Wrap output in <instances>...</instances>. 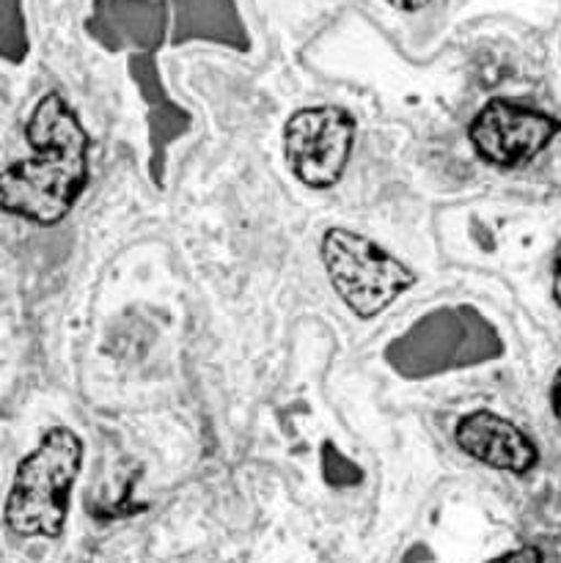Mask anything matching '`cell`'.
I'll return each instance as SVG.
<instances>
[{
	"label": "cell",
	"mask_w": 561,
	"mask_h": 563,
	"mask_svg": "<svg viewBox=\"0 0 561 563\" xmlns=\"http://www.w3.org/2000/svg\"><path fill=\"white\" fill-rule=\"evenodd\" d=\"M487 563H542V553L537 548H517Z\"/></svg>",
	"instance_id": "9c48e42d"
},
{
	"label": "cell",
	"mask_w": 561,
	"mask_h": 563,
	"mask_svg": "<svg viewBox=\"0 0 561 563\" xmlns=\"http://www.w3.org/2000/svg\"><path fill=\"white\" fill-rule=\"evenodd\" d=\"M561 130V121L531 104L515 99H490L468 126L473 152L487 165L515 170L531 163L550 146Z\"/></svg>",
	"instance_id": "5b68a950"
},
{
	"label": "cell",
	"mask_w": 561,
	"mask_h": 563,
	"mask_svg": "<svg viewBox=\"0 0 561 563\" xmlns=\"http://www.w3.org/2000/svg\"><path fill=\"white\" fill-rule=\"evenodd\" d=\"M170 42H212L248 49L251 36L237 0H168Z\"/></svg>",
	"instance_id": "ba28073f"
},
{
	"label": "cell",
	"mask_w": 561,
	"mask_h": 563,
	"mask_svg": "<svg viewBox=\"0 0 561 563\" xmlns=\"http://www.w3.org/2000/svg\"><path fill=\"white\" fill-rule=\"evenodd\" d=\"M553 300L559 302L561 308V242L556 247V258H553Z\"/></svg>",
	"instance_id": "8fae6325"
},
{
	"label": "cell",
	"mask_w": 561,
	"mask_h": 563,
	"mask_svg": "<svg viewBox=\"0 0 561 563\" xmlns=\"http://www.w3.org/2000/svg\"><path fill=\"white\" fill-rule=\"evenodd\" d=\"M550 410H553L556 421H559V427H561V368L556 372L553 385H550Z\"/></svg>",
	"instance_id": "30bf717a"
},
{
	"label": "cell",
	"mask_w": 561,
	"mask_h": 563,
	"mask_svg": "<svg viewBox=\"0 0 561 563\" xmlns=\"http://www.w3.org/2000/svg\"><path fill=\"white\" fill-rule=\"evenodd\" d=\"M82 456L86 445L69 427L47 429L36 449L22 456L3 506V522L14 537L58 539L64 533Z\"/></svg>",
	"instance_id": "7a4b0ae2"
},
{
	"label": "cell",
	"mask_w": 561,
	"mask_h": 563,
	"mask_svg": "<svg viewBox=\"0 0 561 563\" xmlns=\"http://www.w3.org/2000/svg\"><path fill=\"white\" fill-rule=\"evenodd\" d=\"M88 33L113 53L124 47L152 53L170 36L168 0H97Z\"/></svg>",
	"instance_id": "52a82bcc"
},
{
	"label": "cell",
	"mask_w": 561,
	"mask_h": 563,
	"mask_svg": "<svg viewBox=\"0 0 561 563\" xmlns=\"http://www.w3.org/2000/svg\"><path fill=\"white\" fill-rule=\"evenodd\" d=\"M355 132V115L339 104L295 110L284 124L286 168L300 185L330 190L344 179Z\"/></svg>",
	"instance_id": "277c9868"
},
{
	"label": "cell",
	"mask_w": 561,
	"mask_h": 563,
	"mask_svg": "<svg viewBox=\"0 0 561 563\" xmlns=\"http://www.w3.org/2000/svg\"><path fill=\"white\" fill-rule=\"evenodd\" d=\"M31 157L0 170V209L38 225H55L88 185V135L61 93L50 91L25 126Z\"/></svg>",
	"instance_id": "6da1fadb"
},
{
	"label": "cell",
	"mask_w": 561,
	"mask_h": 563,
	"mask_svg": "<svg viewBox=\"0 0 561 563\" xmlns=\"http://www.w3.org/2000/svg\"><path fill=\"white\" fill-rule=\"evenodd\" d=\"M385 3L394 5V9H399V11H418V9H424L429 0H385Z\"/></svg>",
	"instance_id": "7c38bea8"
},
{
	"label": "cell",
	"mask_w": 561,
	"mask_h": 563,
	"mask_svg": "<svg viewBox=\"0 0 561 563\" xmlns=\"http://www.w3.org/2000/svg\"><path fill=\"white\" fill-rule=\"evenodd\" d=\"M457 449L493 471L528 476L539 462V449L509 418L493 410H473L454 427Z\"/></svg>",
	"instance_id": "8992f818"
},
{
	"label": "cell",
	"mask_w": 561,
	"mask_h": 563,
	"mask_svg": "<svg viewBox=\"0 0 561 563\" xmlns=\"http://www.w3.org/2000/svg\"><path fill=\"white\" fill-rule=\"evenodd\" d=\"M324 275L336 297L358 319H374L416 286V273L369 236L350 229H328L319 245Z\"/></svg>",
	"instance_id": "3957f363"
}]
</instances>
